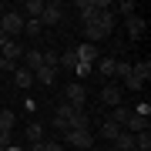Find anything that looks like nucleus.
<instances>
[{
	"label": "nucleus",
	"mask_w": 151,
	"mask_h": 151,
	"mask_svg": "<svg viewBox=\"0 0 151 151\" xmlns=\"http://www.w3.org/2000/svg\"><path fill=\"white\" fill-rule=\"evenodd\" d=\"M77 111H81V108H74V104L60 101V104H57V114H54V124H57L60 131H67V128H70V118H74Z\"/></svg>",
	"instance_id": "obj_5"
},
{
	"label": "nucleus",
	"mask_w": 151,
	"mask_h": 151,
	"mask_svg": "<svg viewBox=\"0 0 151 151\" xmlns=\"http://www.w3.org/2000/svg\"><path fill=\"white\" fill-rule=\"evenodd\" d=\"M44 67H57V50H44Z\"/></svg>",
	"instance_id": "obj_26"
},
{
	"label": "nucleus",
	"mask_w": 151,
	"mask_h": 151,
	"mask_svg": "<svg viewBox=\"0 0 151 151\" xmlns=\"http://www.w3.org/2000/svg\"><path fill=\"white\" fill-rule=\"evenodd\" d=\"M64 20V7L60 4H44V14H40V27L47 24V27H57V24Z\"/></svg>",
	"instance_id": "obj_6"
},
{
	"label": "nucleus",
	"mask_w": 151,
	"mask_h": 151,
	"mask_svg": "<svg viewBox=\"0 0 151 151\" xmlns=\"http://www.w3.org/2000/svg\"><path fill=\"white\" fill-rule=\"evenodd\" d=\"M118 14H121V17H134V4H131V0L118 4Z\"/></svg>",
	"instance_id": "obj_27"
},
{
	"label": "nucleus",
	"mask_w": 151,
	"mask_h": 151,
	"mask_svg": "<svg viewBox=\"0 0 151 151\" xmlns=\"http://www.w3.org/2000/svg\"><path fill=\"white\" fill-rule=\"evenodd\" d=\"M24 20H40V14H44V0H27L24 4Z\"/></svg>",
	"instance_id": "obj_15"
},
{
	"label": "nucleus",
	"mask_w": 151,
	"mask_h": 151,
	"mask_svg": "<svg viewBox=\"0 0 151 151\" xmlns=\"http://www.w3.org/2000/svg\"><path fill=\"white\" fill-rule=\"evenodd\" d=\"M4 10H7V7H4V0H0V14H4Z\"/></svg>",
	"instance_id": "obj_31"
},
{
	"label": "nucleus",
	"mask_w": 151,
	"mask_h": 151,
	"mask_svg": "<svg viewBox=\"0 0 151 151\" xmlns=\"http://www.w3.org/2000/svg\"><path fill=\"white\" fill-rule=\"evenodd\" d=\"M141 34H145V17H138V14H134V17H128V37H134V40H138Z\"/></svg>",
	"instance_id": "obj_17"
},
{
	"label": "nucleus",
	"mask_w": 151,
	"mask_h": 151,
	"mask_svg": "<svg viewBox=\"0 0 151 151\" xmlns=\"http://www.w3.org/2000/svg\"><path fill=\"white\" fill-rule=\"evenodd\" d=\"M134 114H141V118H148V114H151V104H148V101H141V104H138V111H134Z\"/></svg>",
	"instance_id": "obj_30"
},
{
	"label": "nucleus",
	"mask_w": 151,
	"mask_h": 151,
	"mask_svg": "<svg viewBox=\"0 0 151 151\" xmlns=\"http://www.w3.org/2000/svg\"><path fill=\"white\" fill-rule=\"evenodd\" d=\"M114 64H118V57H97V70L104 77H114Z\"/></svg>",
	"instance_id": "obj_19"
},
{
	"label": "nucleus",
	"mask_w": 151,
	"mask_h": 151,
	"mask_svg": "<svg viewBox=\"0 0 151 151\" xmlns=\"http://www.w3.org/2000/svg\"><path fill=\"white\" fill-rule=\"evenodd\" d=\"M84 34H87V44H97L104 37L114 34V10H97V17L91 24H84Z\"/></svg>",
	"instance_id": "obj_1"
},
{
	"label": "nucleus",
	"mask_w": 151,
	"mask_h": 151,
	"mask_svg": "<svg viewBox=\"0 0 151 151\" xmlns=\"http://www.w3.org/2000/svg\"><path fill=\"white\" fill-rule=\"evenodd\" d=\"M111 145H114V148H121V151H131V148H134V134H128V131H121V134H118V138L111 141Z\"/></svg>",
	"instance_id": "obj_20"
},
{
	"label": "nucleus",
	"mask_w": 151,
	"mask_h": 151,
	"mask_svg": "<svg viewBox=\"0 0 151 151\" xmlns=\"http://www.w3.org/2000/svg\"><path fill=\"white\" fill-rule=\"evenodd\" d=\"M97 131H101V138H104V141H114V138H118V134H121L124 128H121L118 121H111V118H104V121H101V128H97Z\"/></svg>",
	"instance_id": "obj_13"
},
{
	"label": "nucleus",
	"mask_w": 151,
	"mask_h": 151,
	"mask_svg": "<svg viewBox=\"0 0 151 151\" xmlns=\"http://www.w3.org/2000/svg\"><path fill=\"white\" fill-rule=\"evenodd\" d=\"M87 151H101V148H87Z\"/></svg>",
	"instance_id": "obj_33"
},
{
	"label": "nucleus",
	"mask_w": 151,
	"mask_h": 151,
	"mask_svg": "<svg viewBox=\"0 0 151 151\" xmlns=\"http://www.w3.org/2000/svg\"><path fill=\"white\" fill-rule=\"evenodd\" d=\"M114 74H118V77H128V74H131V64H124V60H118V64H114Z\"/></svg>",
	"instance_id": "obj_28"
},
{
	"label": "nucleus",
	"mask_w": 151,
	"mask_h": 151,
	"mask_svg": "<svg viewBox=\"0 0 151 151\" xmlns=\"http://www.w3.org/2000/svg\"><path fill=\"white\" fill-rule=\"evenodd\" d=\"M77 64H81V60H77V50H74V47H67L64 54H57V67H64V70H74Z\"/></svg>",
	"instance_id": "obj_14"
},
{
	"label": "nucleus",
	"mask_w": 151,
	"mask_h": 151,
	"mask_svg": "<svg viewBox=\"0 0 151 151\" xmlns=\"http://www.w3.org/2000/svg\"><path fill=\"white\" fill-rule=\"evenodd\" d=\"M20 60H24L20 67H27L30 74H34V70H37V67L44 64V50H37V47H34V50H24V57H20Z\"/></svg>",
	"instance_id": "obj_9"
},
{
	"label": "nucleus",
	"mask_w": 151,
	"mask_h": 151,
	"mask_svg": "<svg viewBox=\"0 0 151 151\" xmlns=\"http://www.w3.org/2000/svg\"><path fill=\"white\" fill-rule=\"evenodd\" d=\"M101 101L108 104V108H121V87H114V84L101 87Z\"/></svg>",
	"instance_id": "obj_11"
},
{
	"label": "nucleus",
	"mask_w": 151,
	"mask_h": 151,
	"mask_svg": "<svg viewBox=\"0 0 151 151\" xmlns=\"http://www.w3.org/2000/svg\"><path fill=\"white\" fill-rule=\"evenodd\" d=\"M0 30H4L10 40H17V34L24 30V14L20 10H4L0 14Z\"/></svg>",
	"instance_id": "obj_2"
},
{
	"label": "nucleus",
	"mask_w": 151,
	"mask_h": 151,
	"mask_svg": "<svg viewBox=\"0 0 151 151\" xmlns=\"http://www.w3.org/2000/svg\"><path fill=\"white\" fill-rule=\"evenodd\" d=\"M0 57L17 64V60L24 57V44H20V40H7V44H0Z\"/></svg>",
	"instance_id": "obj_7"
},
{
	"label": "nucleus",
	"mask_w": 151,
	"mask_h": 151,
	"mask_svg": "<svg viewBox=\"0 0 151 151\" xmlns=\"http://www.w3.org/2000/svg\"><path fill=\"white\" fill-rule=\"evenodd\" d=\"M108 151H121V148H114V145H111V148H108Z\"/></svg>",
	"instance_id": "obj_32"
},
{
	"label": "nucleus",
	"mask_w": 151,
	"mask_h": 151,
	"mask_svg": "<svg viewBox=\"0 0 151 151\" xmlns=\"http://www.w3.org/2000/svg\"><path fill=\"white\" fill-rule=\"evenodd\" d=\"M64 101H67V104H74V108H84V101H87V91H84V84H81V81L67 84V87H64Z\"/></svg>",
	"instance_id": "obj_4"
},
{
	"label": "nucleus",
	"mask_w": 151,
	"mask_h": 151,
	"mask_svg": "<svg viewBox=\"0 0 151 151\" xmlns=\"http://www.w3.org/2000/svg\"><path fill=\"white\" fill-rule=\"evenodd\" d=\"M44 151H64V145L60 141H44Z\"/></svg>",
	"instance_id": "obj_29"
},
{
	"label": "nucleus",
	"mask_w": 151,
	"mask_h": 151,
	"mask_svg": "<svg viewBox=\"0 0 151 151\" xmlns=\"http://www.w3.org/2000/svg\"><path fill=\"white\" fill-rule=\"evenodd\" d=\"M124 87H128V91H141V87H145V81H138L134 74H128V77H124Z\"/></svg>",
	"instance_id": "obj_25"
},
{
	"label": "nucleus",
	"mask_w": 151,
	"mask_h": 151,
	"mask_svg": "<svg viewBox=\"0 0 151 151\" xmlns=\"http://www.w3.org/2000/svg\"><path fill=\"white\" fill-rule=\"evenodd\" d=\"M131 74H134L138 81H148V77H151V60H138V64H131Z\"/></svg>",
	"instance_id": "obj_18"
},
{
	"label": "nucleus",
	"mask_w": 151,
	"mask_h": 151,
	"mask_svg": "<svg viewBox=\"0 0 151 151\" xmlns=\"http://www.w3.org/2000/svg\"><path fill=\"white\" fill-rule=\"evenodd\" d=\"M124 131H128V134H141V131H151V124H148V118H141V114H134L131 111V118L121 124Z\"/></svg>",
	"instance_id": "obj_8"
},
{
	"label": "nucleus",
	"mask_w": 151,
	"mask_h": 151,
	"mask_svg": "<svg viewBox=\"0 0 151 151\" xmlns=\"http://www.w3.org/2000/svg\"><path fill=\"white\" fill-rule=\"evenodd\" d=\"M14 84L20 87V91H27V87L34 84V74H30L27 67H17V70H14Z\"/></svg>",
	"instance_id": "obj_16"
},
{
	"label": "nucleus",
	"mask_w": 151,
	"mask_h": 151,
	"mask_svg": "<svg viewBox=\"0 0 151 151\" xmlns=\"http://www.w3.org/2000/svg\"><path fill=\"white\" fill-rule=\"evenodd\" d=\"M34 81H37V84H44V87H50V84H54L57 81V67H37V70H34Z\"/></svg>",
	"instance_id": "obj_10"
},
{
	"label": "nucleus",
	"mask_w": 151,
	"mask_h": 151,
	"mask_svg": "<svg viewBox=\"0 0 151 151\" xmlns=\"http://www.w3.org/2000/svg\"><path fill=\"white\" fill-rule=\"evenodd\" d=\"M27 141L34 145V141H44V124L40 121H30L27 124Z\"/></svg>",
	"instance_id": "obj_21"
},
{
	"label": "nucleus",
	"mask_w": 151,
	"mask_h": 151,
	"mask_svg": "<svg viewBox=\"0 0 151 151\" xmlns=\"http://www.w3.org/2000/svg\"><path fill=\"white\" fill-rule=\"evenodd\" d=\"M40 30H44L40 20H24V30H20V34H27V37H40Z\"/></svg>",
	"instance_id": "obj_22"
},
{
	"label": "nucleus",
	"mask_w": 151,
	"mask_h": 151,
	"mask_svg": "<svg viewBox=\"0 0 151 151\" xmlns=\"http://www.w3.org/2000/svg\"><path fill=\"white\" fill-rule=\"evenodd\" d=\"M14 128V114L10 111H0V131H10Z\"/></svg>",
	"instance_id": "obj_24"
},
{
	"label": "nucleus",
	"mask_w": 151,
	"mask_h": 151,
	"mask_svg": "<svg viewBox=\"0 0 151 151\" xmlns=\"http://www.w3.org/2000/svg\"><path fill=\"white\" fill-rule=\"evenodd\" d=\"M128 118H131V108H124V104H121V108H114V114H111V121H118V124H124Z\"/></svg>",
	"instance_id": "obj_23"
},
{
	"label": "nucleus",
	"mask_w": 151,
	"mask_h": 151,
	"mask_svg": "<svg viewBox=\"0 0 151 151\" xmlns=\"http://www.w3.org/2000/svg\"><path fill=\"white\" fill-rule=\"evenodd\" d=\"M64 145H74V148H94V138H91V131H64Z\"/></svg>",
	"instance_id": "obj_3"
},
{
	"label": "nucleus",
	"mask_w": 151,
	"mask_h": 151,
	"mask_svg": "<svg viewBox=\"0 0 151 151\" xmlns=\"http://www.w3.org/2000/svg\"><path fill=\"white\" fill-rule=\"evenodd\" d=\"M74 50H77V60H81V64H87V67L97 64V47L94 44H81V47H74Z\"/></svg>",
	"instance_id": "obj_12"
}]
</instances>
